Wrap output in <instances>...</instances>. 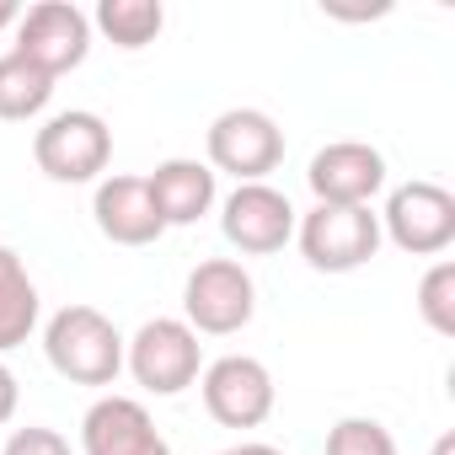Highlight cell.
Here are the masks:
<instances>
[{
    "label": "cell",
    "instance_id": "obj_1",
    "mask_svg": "<svg viewBox=\"0 0 455 455\" xmlns=\"http://www.w3.org/2000/svg\"><path fill=\"white\" fill-rule=\"evenodd\" d=\"M44 354L70 386H113L124 370V338L97 306H65L44 327Z\"/></svg>",
    "mask_w": 455,
    "mask_h": 455
},
{
    "label": "cell",
    "instance_id": "obj_2",
    "mask_svg": "<svg viewBox=\"0 0 455 455\" xmlns=\"http://www.w3.org/2000/svg\"><path fill=\"white\" fill-rule=\"evenodd\" d=\"M258 284L236 258H204L182 284V322L198 338H231L252 322Z\"/></svg>",
    "mask_w": 455,
    "mask_h": 455
},
{
    "label": "cell",
    "instance_id": "obj_3",
    "mask_svg": "<svg viewBox=\"0 0 455 455\" xmlns=\"http://www.w3.org/2000/svg\"><path fill=\"white\" fill-rule=\"evenodd\" d=\"M124 364H129V375H134L145 391L177 396V391H188V386L198 380V370H204V343H198V332H193L182 316H156V322H145V327L124 343Z\"/></svg>",
    "mask_w": 455,
    "mask_h": 455
},
{
    "label": "cell",
    "instance_id": "obj_4",
    "mask_svg": "<svg viewBox=\"0 0 455 455\" xmlns=\"http://www.w3.org/2000/svg\"><path fill=\"white\" fill-rule=\"evenodd\" d=\"M300 252L316 274H354L380 252V214L370 204H316L300 220Z\"/></svg>",
    "mask_w": 455,
    "mask_h": 455
},
{
    "label": "cell",
    "instance_id": "obj_5",
    "mask_svg": "<svg viewBox=\"0 0 455 455\" xmlns=\"http://www.w3.org/2000/svg\"><path fill=\"white\" fill-rule=\"evenodd\" d=\"M204 150H209L204 161L209 172H231L236 182H263L284 161V129L263 108H225L209 124Z\"/></svg>",
    "mask_w": 455,
    "mask_h": 455
},
{
    "label": "cell",
    "instance_id": "obj_6",
    "mask_svg": "<svg viewBox=\"0 0 455 455\" xmlns=\"http://www.w3.org/2000/svg\"><path fill=\"white\" fill-rule=\"evenodd\" d=\"M33 161H38V172L49 182H92L113 161V129L86 108L54 113L33 134Z\"/></svg>",
    "mask_w": 455,
    "mask_h": 455
},
{
    "label": "cell",
    "instance_id": "obj_7",
    "mask_svg": "<svg viewBox=\"0 0 455 455\" xmlns=\"http://www.w3.org/2000/svg\"><path fill=\"white\" fill-rule=\"evenodd\" d=\"M28 65H38L44 76H65L76 65H86L92 54V17L81 6H70V0H38V6L22 12L17 22V49Z\"/></svg>",
    "mask_w": 455,
    "mask_h": 455
},
{
    "label": "cell",
    "instance_id": "obj_8",
    "mask_svg": "<svg viewBox=\"0 0 455 455\" xmlns=\"http://www.w3.org/2000/svg\"><path fill=\"white\" fill-rule=\"evenodd\" d=\"M380 236H391L412 258H439L455 242V198L439 182H402L386 198Z\"/></svg>",
    "mask_w": 455,
    "mask_h": 455
},
{
    "label": "cell",
    "instance_id": "obj_9",
    "mask_svg": "<svg viewBox=\"0 0 455 455\" xmlns=\"http://www.w3.org/2000/svg\"><path fill=\"white\" fill-rule=\"evenodd\" d=\"M220 231L242 258L284 252V242L295 236V204L268 182H236V193L220 204Z\"/></svg>",
    "mask_w": 455,
    "mask_h": 455
},
{
    "label": "cell",
    "instance_id": "obj_10",
    "mask_svg": "<svg viewBox=\"0 0 455 455\" xmlns=\"http://www.w3.org/2000/svg\"><path fill=\"white\" fill-rule=\"evenodd\" d=\"M204 407L220 428H258L274 412V375L252 354H225L204 370Z\"/></svg>",
    "mask_w": 455,
    "mask_h": 455
},
{
    "label": "cell",
    "instance_id": "obj_11",
    "mask_svg": "<svg viewBox=\"0 0 455 455\" xmlns=\"http://www.w3.org/2000/svg\"><path fill=\"white\" fill-rule=\"evenodd\" d=\"M316 204H370L380 188H386V156L364 140H338V145H322L311 156V172H306Z\"/></svg>",
    "mask_w": 455,
    "mask_h": 455
},
{
    "label": "cell",
    "instance_id": "obj_12",
    "mask_svg": "<svg viewBox=\"0 0 455 455\" xmlns=\"http://www.w3.org/2000/svg\"><path fill=\"white\" fill-rule=\"evenodd\" d=\"M81 450L86 455H172L156 418L134 396H97L81 418Z\"/></svg>",
    "mask_w": 455,
    "mask_h": 455
},
{
    "label": "cell",
    "instance_id": "obj_13",
    "mask_svg": "<svg viewBox=\"0 0 455 455\" xmlns=\"http://www.w3.org/2000/svg\"><path fill=\"white\" fill-rule=\"evenodd\" d=\"M92 214H97V231L113 247H150L166 231L161 214H156V198L145 188V177H102L97 198H92Z\"/></svg>",
    "mask_w": 455,
    "mask_h": 455
},
{
    "label": "cell",
    "instance_id": "obj_14",
    "mask_svg": "<svg viewBox=\"0 0 455 455\" xmlns=\"http://www.w3.org/2000/svg\"><path fill=\"white\" fill-rule=\"evenodd\" d=\"M150 198H156V214L161 225H198L209 209H214V172L204 161H188V156H172L161 161L150 177H145Z\"/></svg>",
    "mask_w": 455,
    "mask_h": 455
},
{
    "label": "cell",
    "instance_id": "obj_15",
    "mask_svg": "<svg viewBox=\"0 0 455 455\" xmlns=\"http://www.w3.org/2000/svg\"><path fill=\"white\" fill-rule=\"evenodd\" d=\"M38 284L28 274V263L12 252V247H0V354H12L33 338L38 327Z\"/></svg>",
    "mask_w": 455,
    "mask_h": 455
},
{
    "label": "cell",
    "instance_id": "obj_16",
    "mask_svg": "<svg viewBox=\"0 0 455 455\" xmlns=\"http://www.w3.org/2000/svg\"><path fill=\"white\" fill-rule=\"evenodd\" d=\"M54 76L28 65L22 54H0V124H28L49 108Z\"/></svg>",
    "mask_w": 455,
    "mask_h": 455
},
{
    "label": "cell",
    "instance_id": "obj_17",
    "mask_svg": "<svg viewBox=\"0 0 455 455\" xmlns=\"http://www.w3.org/2000/svg\"><path fill=\"white\" fill-rule=\"evenodd\" d=\"M92 22H97L118 49H145V44L161 38L166 12H161V0H102Z\"/></svg>",
    "mask_w": 455,
    "mask_h": 455
},
{
    "label": "cell",
    "instance_id": "obj_18",
    "mask_svg": "<svg viewBox=\"0 0 455 455\" xmlns=\"http://www.w3.org/2000/svg\"><path fill=\"white\" fill-rule=\"evenodd\" d=\"M418 311L439 338H455V263H434L418 284Z\"/></svg>",
    "mask_w": 455,
    "mask_h": 455
},
{
    "label": "cell",
    "instance_id": "obj_19",
    "mask_svg": "<svg viewBox=\"0 0 455 455\" xmlns=\"http://www.w3.org/2000/svg\"><path fill=\"white\" fill-rule=\"evenodd\" d=\"M327 455H396V439L375 418H343L327 428Z\"/></svg>",
    "mask_w": 455,
    "mask_h": 455
},
{
    "label": "cell",
    "instance_id": "obj_20",
    "mask_svg": "<svg viewBox=\"0 0 455 455\" xmlns=\"http://www.w3.org/2000/svg\"><path fill=\"white\" fill-rule=\"evenodd\" d=\"M0 455H70V439L60 428H38L33 423V428H17Z\"/></svg>",
    "mask_w": 455,
    "mask_h": 455
},
{
    "label": "cell",
    "instance_id": "obj_21",
    "mask_svg": "<svg viewBox=\"0 0 455 455\" xmlns=\"http://www.w3.org/2000/svg\"><path fill=\"white\" fill-rule=\"evenodd\" d=\"M17 402H22V386H17V375L6 364H0V428L17 418Z\"/></svg>",
    "mask_w": 455,
    "mask_h": 455
},
{
    "label": "cell",
    "instance_id": "obj_22",
    "mask_svg": "<svg viewBox=\"0 0 455 455\" xmlns=\"http://www.w3.org/2000/svg\"><path fill=\"white\" fill-rule=\"evenodd\" d=\"M214 455H284L274 444H231V450H214Z\"/></svg>",
    "mask_w": 455,
    "mask_h": 455
},
{
    "label": "cell",
    "instance_id": "obj_23",
    "mask_svg": "<svg viewBox=\"0 0 455 455\" xmlns=\"http://www.w3.org/2000/svg\"><path fill=\"white\" fill-rule=\"evenodd\" d=\"M22 22V6L17 0H0V28H17Z\"/></svg>",
    "mask_w": 455,
    "mask_h": 455
},
{
    "label": "cell",
    "instance_id": "obj_24",
    "mask_svg": "<svg viewBox=\"0 0 455 455\" xmlns=\"http://www.w3.org/2000/svg\"><path fill=\"white\" fill-rule=\"evenodd\" d=\"M434 455H455V439H450V434H444V439H439V444H434Z\"/></svg>",
    "mask_w": 455,
    "mask_h": 455
}]
</instances>
